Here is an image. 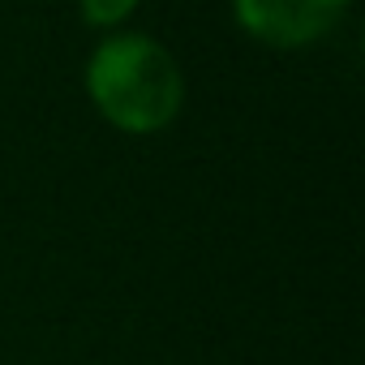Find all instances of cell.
<instances>
[{"label": "cell", "mask_w": 365, "mask_h": 365, "mask_svg": "<svg viewBox=\"0 0 365 365\" xmlns=\"http://www.w3.org/2000/svg\"><path fill=\"white\" fill-rule=\"evenodd\" d=\"M86 95L112 129L150 138L185 108V73L155 35L112 31L86 61Z\"/></svg>", "instance_id": "6da1fadb"}, {"label": "cell", "mask_w": 365, "mask_h": 365, "mask_svg": "<svg viewBox=\"0 0 365 365\" xmlns=\"http://www.w3.org/2000/svg\"><path fill=\"white\" fill-rule=\"evenodd\" d=\"M352 0H232L237 26L275 52H297L327 39Z\"/></svg>", "instance_id": "7a4b0ae2"}, {"label": "cell", "mask_w": 365, "mask_h": 365, "mask_svg": "<svg viewBox=\"0 0 365 365\" xmlns=\"http://www.w3.org/2000/svg\"><path fill=\"white\" fill-rule=\"evenodd\" d=\"M142 0H78V18L95 31H120Z\"/></svg>", "instance_id": "3957f363"}]
</instances>
